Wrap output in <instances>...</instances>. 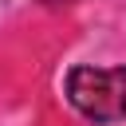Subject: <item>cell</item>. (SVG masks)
Masks as SVG:
<instances>
[{
	"label": "cell",
	"instance_id": "cell-1",
	"mask_svg": "<svg viewBox=\"0 0 126 126\" xmlns=\"http://www.w3.org/2000/svg\"><path fill=\"white\" fill-rule=\"evenodd\" d=\"M67 102L91 122L126 118V67H71Z\"/></svg>",
	"mask_w": 126,
	"mask_h": 126
}]
</instances>
